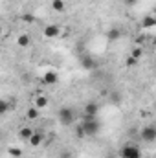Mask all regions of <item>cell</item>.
Wrapping results in <instances>:
<instances>
[{"label": "cell", "mask_w": 156, "mask_h": 158, "mask_svg": "<svg viewBox=\"0 0 156 158\" xmlns=\"http://www.w3.org/2000/svg\"><path fill=\"white\" fill-rule=\"evenodd\" d=\"M84 131V136H96L101 129V123L97 118H83V121L79 123Z\"/></svg>", "instance_id": "cell-1"}, {"label": "cell", "mask_w": 156, "mask_h": 158, "mask_svg": "<svg viewBox=\"0 0 156 158\" xmlns=\"http://www.w3.org/2000/svg\"><path fill=\"white\" fill-rule=\"evenodd\" d=\"M57 116H59V121L63 125H72L76 121V112H74L72 107H61L59 112H57Z\"/></svg>", "instance_id": "cell-2"}, {"label": "cell", "mask_w": 156, "mask_h": 158, "mask_svg": "<svg viewBox=\"0 0 156 158\" xmlns=\"http://www.w3.org/2000/svg\"><path fill=\"white\" fill-rule=\"evenodd\" d=\"M119 156L121 158H142V151H140L138 145H134V143H127V145L121 147Z\"/></svg>", "instance_id": "cell-3"}, {"label": "cell", "mask_w": 156, "mask_h": 158, "mask_svg": "<svg viewBox=\"0 0 156 158\" xmlns=\"http://www.w3.org/2000/svg\"><path fill=\"white\" fill-rule=\"evenodd\" d=\"M140 138L145 142V143H153L156 140V127L154 125H145L140 132Z\"/></svg>", "instance_id": "cell-4"}, {"label": "cell", "mask_w": 156, "mask_h": 158, "mask_svg": "<svg viewBox=\"0 0 156 158\" xmlns=\"http://www.w3.org/2000/svg\"><path fill=\"white\" fill-rule=\"evenodd\" d=\"M97 112H99V105L96 101H90L83 107V116L84 118H97Z\"/></svg>", "instance_id": "cell-5"}, {"label": "cell", "mask_w": 156, "mask_h": 158, "mask_svg": "<svg viewBox=\"0 0 156 158\" xmlns=\"http://www.w3.org/2000/svg\"><path fill=\"white\" fill-rule=\"evenodd\" d=\"M42 35L46 39H55V37H61V28L55 26V24H48L44 30H42Z\"/></svg>", "instance_id": "cell-6"}, {"label": "cell", "mask_w": 156, "mask_h": 158, "mask_svg": "<svg viewBox=\"0 0 156 158\" xmlns=\"http://www.w3.org/2000/svg\"><path fill=\"white\" fill-rule=\"evenodd\" d=\"M57 81H59V74L53 72V70H50V72H46V74L42 76V83H44V85H55Z\"/></svg>", "instance_id": "cell-7"}, {"label": "cell", "mask_w": 156, "mask_h": 158, "mask_svg": "<svg viewBox=\"0 0 156 158\" xmlns=\"http://www.w3.org/2000/svg\"><path fill=\"white\" fill-rule=\"evenodd\" d=\"M42 140H44V134H42V132H33L28 142H30L31 147H39L40 143H42Z\"/></svg>", "instance_id": "cell-8"}, {"label": "cell", "mask_w": 156, "mask_h": 158, "mask_svg": "<svg viewBox=\"0 0 156 158\" xmlns=\"http://www.w3.org/2000/svg\"><path fill=\"white\" fill-rule=\"evenodd\" d=\"M17 44H18L20 48H28V46L31 44V37H30L28 33H22V35L17 37Z\"/></svg>", "instance_id": "cell-9"}, {"label": "cell", "mask_w": 156, "mask_h": 158, "mask_svg": "<svg viewBox=\"0 0 156 158\" xmlns=\"http://www.w3.org/2000/svg\"><path fill=\"white\" fill-rule=\"evenodd\" d=\"M39 116H40V110L33 105V107H30L28 110H26V118L30 119V121H35V119H39Z\"/></svg>", "instance_id": "cell-10"}, {"label": "cell", "mask_w": 156, "mask_h": 158, "mask_svg": "<svg viewBox=\"0 0 156 158\" xmlns=\"http://www.w3.org/2000/svg\"><path fill=\"white\" fill-rule=\"evenodd\" d=\"M33 132H35V131H33L31 127H22V129L18 131V138H20V140H26V142H28V140L31 138V134H33Z\"/></svg>", "instance_id": "cell-11"}, {"label": "cell", "mask_w": 156, "mask_h": 158, "mask_svg": "<svg viewBox=\"0 0 156 158\" xmlns=\"http://www.w3.org/2000/svg\"><path fill=\"white\" fill-rule=\"evenodd\" d=\"M81 64H83V68H84V70H92V68L96 66V61H94L90 55H84V57L81 59Z\"/></svg>", "instance_id": "cell-12"}, {"label": "cell", "mask_w": 156, "mask_h": 158, "mask_svg": "<svg viewBox=\"0 0 156 158\" xmlns=\"http://www.w3.org/2000/svg\"><path fill=\"white\" fill-rule=\"evenodd\" d=\"M51 7H53V11H57V13H64L66 4H64V0H51Z\"/></svg>", "instance_id": "cell-13"}, {"label": "cell", "mask_w": 156, "mask_h": 158, "mask_svg": "<svg viewBox=\"0 0 156 158\" xmlns=\"http://www.w3.org/2000/svg\"><path fill=\"white\" fill-rule=\"evenodd\" d=\"M48 103H50V101H48V98H46L44 94H39V96L35 98V107H37L39 110H40V109H44Z\"/></svg>", "instance_id": "cell-14"}, {"label": "cell", "mask_w": 156, "mask_h": 158, "mask_svg": "<svg viewBox=\"0 0 156 158\" xmlns=\"http://www.w3.org/2000/svg\"><path fill=\"white\" fill-rule=\"evenodd\" d=\"M107 37H109L110 40H117L119 37H121V31H119L117 28H112V30H109V31H107Z\"/></svg>", "instance_id": "cell-15"}, {"label": "cell", "mask_w": 156, "mask_h": 158, "mask_svg": "<svg viewBox=\"0 0 156 158\" xmlns=\"http://www.w3.org/2000/svg\"><path fill=\"white\" fill-rule=\"evenodd\" d=\"M7 110H11V103H9L7 99H0V116L6 114Z\"/></svg>", "instance_id": "cell-16"}, {"label": "cell", "mask_w": 156, "mask_h": 158, "mask_svg": "<svg viewBox=\"0 0 156 158\" xmlns=\"http://www.w3.org/2000/svg\"><path fill=\"white\" fill-rule=\"evenodd\" d=\"M154 24H156V20H154V17H153V15L145 17V19H143V22H142V26H143V28H153Z\"/></svg>", "instance_id": "cell-17"}, {"label": "cell", "mask_w": 156, "mask_h": 158, "mask_svg": "<svg viewBox=\"0 0 156 158\" xmlns=\"http://www.w3.org/2000/svg\"><path fill=\"white\" fill-rule=\"evenodd\" d=\"M142 55H143V48H140V46H136V48H132V52H130V57H134V59H142Z\"/></svg>", "instance_id": "cell-18"}, {"label": "cell", "mask_w": 156, "mask_h": 158, "mask_svg": "<svg viewBox=\"0 0 156 158\" xmlns=\"http://www.w3.org/2000/svg\"><path fill=\"white\" fill-rule=\"evenodd\" d=\"M7 153H9V156H13V158H20L22 156V149H18V147H9Z\"/></svg>", "instance_id": "cell-19"}, {"label": "cell", "mask_w": 156, "mask_h": 158, "mask_svg": "<svg viewBox=\"0 0 156 158\" xmlns=\"http://www.w3.org/2000/svg\"><path fill=\"white\" fill-rule=\"evenodd\" d=\"M125 64H127L129 68H134V66L138 64V59H134V57H130V55H129V57L125 59Z\"/></svg>", "instance_id": "cell-20"}, {"label": "cell", "mask_w": 156, "mask_h": 158, "mask_svg": "<svg viewBox=\"0 0 156 158\" xmlns=\"http://www.w3.org/2000/svg\"><path fill=\"white\" fill-rule=\"evenodd\" d=\"M76 136H77V138H81V140L84 138V131H83V127H81V125H77V127H76Z\"/></svg>", "instance_id": "cell-21"}, {"label": "cell", "mask_w": 156, "mask_h": 158, "mask_svg": "<svg viewBox=\"0 0 156 158\" xmlns=\"http://www.w3.org/2000/svg\"><path fill=\"white\" fill-rule=\"evenodd\" d=\"M22 20H24V22H28V24H31V22L35 20V17H33V15H28V13H26V15H22Z\"/></svg>", "instance_id": "cell-22"}, {"label": "cell", "mask_w": 156, "mask_h": 158, "mask_svg": "<svg viewBox=\"0 0 156 158\" xmlns=\"http://www.w3.org/2000/svg\"><path fill=\"white\" fill-rule=\"evenodd\" d=\"M61 158H72V151H63Z\"/></svg>", "instance_id": "cell-23"}, {"label": "cell", "mask_w": 156, "mask_h": 158, "mask_svg": "<svg viewBox=\"0 0 156 158\" xmlns=\"http://www.w3.org/2000/svg\"><path fill=\"white\" fill-rule=\"evenodd\" d=\"M125 2H127V6H132V4H134L136 0H125Z\"/></svg>", "instance_id": "cell-24"}, {"label": "cell", "mask_w": 156, "mask_h": 158, "mask_svg": "<svg viewBox=\"0 0 156 158\" xmlns=\"http://www.w3.org/2000/svg\"><path fill=\"white\" fill-rule=\"evenodd\" d=\"M2 31H4V28H2V24H0V35H2Z\"/></svg>", "instance_id": "cell-25"}]
</instances>
